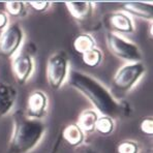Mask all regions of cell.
Instances as JSON below:
<instances>
[{"instance_id":"obj_18","label":"cell","mask_w":153,"mask_h":153,"mask_svg":"<svg viewBox=\"0 0 153 153\" xmlns=\"http://www.w3.org/2000/svg\"><path fill=\"white\" fill-rule=\"evenodd\" d=\"M6 10V15L12 17H23L26 12V3L21 1H10L4 4Z\"/></svg>"},{"instance_id":"obj_14","label":"cell","mask_w":153,"mask_h":153,"mask_svg":"<svg viewBox=\"0 0 153 153\" xmlns=\"http://www.w3.org/2000/svg\"><path fill=\"white\" fill-rule=\"evenodd\" d=\"M98 119V113L94 110H85L78 119V126L84 134H92L95 131V124Z\"/></svg>"},{"instance_id":"obj_15","label":"cell","mask_w":153,"mask_h":153,"mask_svg":"<svg viewBox=\"0 0 153 153\" xmlns=\"http://www.w3.org/2000/svg\"><path fill=\"white\" fill-rule=\"evenodd\" d=\"M73 48L78 54H85L92 49L96 48L95 39L89 33H80L73 42Z\"/></svg>"},{"instance_id":"obj_7","label":"cell","mask_w":153,"mask_h":153,"mask_svg":"<svg viewBox=\"0 0 153 153\" xmlns=\"http://www.w3.org/2000/svg\"><path fill=\"white\" fill-rule=\"evenodd\" d=\"M12 69L15 80L19 85H24L31 78L34 71V61L30 54L19 52L13 57Z\"/></svg>"},{"instance_id":"obj_10","label":"cell","mask_w":153,"mask_h":153,"mask_svg":"<svg viewBox=\"0 0 153 153\" xmlns=\"http://www.w3.org/2000/svg\"><path fill=\"white\" fill-rule=\"evenodd\" d=\"M17 96L18 92L15 87L6 83H0V118L12 111Z\"/></svg>"},{"instance_id":"obj_16","label":"cell","mask_w":153,"mask_h":153,"mask_svg":"<svg viewBox=\"0 0 153 153\" xmlns=\"http://www.w3.org/2000/svg\"><path fill=\"white\" fill-rule=\"evenodd\" d=\"M115 129L114 119L108 116H98L95 124V131L102 136H110Z\"/></svg>"},{"instance_id":"obj_12","label":"cell","mask_w":153,"mask_h":153,"mask_svg":"<svg viewBox=\"0 0 153 153\" xmlns=\"http://www.w3.org/2000/svg\"><path fill=\"white\" fill-rule=\"evenodd\" d=\"M69 13L78 21H86L92 16L94 4L92 2H66Z\"/></svg>"},{"instance_id":"obj_5","label":"cell","mask_w":153,"mask_h":153,"mask_svg":"<svg viewBox=\"0 0 153 153\" xmlns=\"http://www.w3.org/2000/svg\"><path fill=\"white\" fill-rule=\"evenodd\" d=\"M107 44L110 51L116 57L127 61V63L142 61V52L134 42H130L119 34L109 32L107 34Z\"/></svg>"},{"instance_id":"obj_8","label":"cell","mask_w":153,"mask_h":153,"mask_svg":"<svg viewBox=\"0 0 153 153\" xmlns=\"http://www.w3.org/2000/svg\"><path fill=\"white\" fill-rule=\"evenodd\" d=\"M48 111V96L42 90L31 92L27 100V116L42 120Z\"/></svg>"},{"instance_id":"obj_21","label":"cell","mask_w":153,"mask_h":153,"mask_svg":"<svg viewBox=\"0 0 153 153\" xmlns=\"http://www.w3.org/2000/svg\"><path fill=\"white\" fill-rule=\"evenodd\" d=\"M29 6H31L34 12L37 13H44L46 10H49V7L51 6V2H47V1H39V2H28Z\"/></svg>"},{"instance_id":"obj_13","label":"cell","mask_w":153,"mask_h":153,"mask_svg":"<svg viewBox=\"0 0 153 153\" xmlns=\"http://www.w3.org/2000/svg\"><path fill=\"white\" fill-rule=\"evenodd\" d=\"M61 138L71 147H78L84 142L85 134L78 126V124H68L62 131Z\"/></svg>"},{"instance_id":"obj_9","label":"cell","mask_w":153,"mask_h":153,"mask_svg":"<svg viewBox=\"0 0 153 153\" xmlns=\"http://www.w3.org/2000/svg\"><path fill=\"white\" fill-rule=\"evenodd\" d=\"M105 24L110 29V32L118 33H134V24L131 17L124 12L112 13L105 18Z\"/></svg>"},{"instance_id":"obj_4","label":"cell","mask_w":153,"mask_h":153,"mask_svg":"<svg viewBox=\"0 0 153 153\" xmlns=\"http://www.w3.org/2000/svg\"><path fill=\"white\" fill-rule=\"evenodd\" d=\"M69 62L66 53L58 51L52 54L47 63V80L53 90L60 89L68 78Z\"/></svg>"},{"instance_id":"obj_23","label":"cell","mask_w":153,"mask_h":153,"mask_svg":"<svg viewBox=\"0 0 153 153\" xmlns=\"http://www.w3.org/2000/svg\"><path fill=\"white\" fill-rule=\"evenodd\" d=\"M60 142H61V138H58L57 139V142L54 144V147L52 149V151L50 153H57L58 152V149H59V145H60Z\"/></svg>"},{"instance_id":"obj_22","label":"cell","mask_w":153,"mask_h":153,"mask_svg":"<svg viewBox=\"0 0 153 153\" xmlns=\"http://www.w3.org/2000/svg\"><path fill=\"white\" fill-rule=\"evenodd\" d=\"M8 26V16L6 13L0 12V31H3Z\"/></svg>"},{"instance_id":"obj_2","label":"cell","mask_w":153,"mask_h":153,"mask_svg":"<svg viewBox=\"0 0 153 153\" xmlns=\"http://www.w3.org/2000/svg\"><path fill=\"white\" fill-rule=\"evenodd\" d=\"M46 132L42 120L28 117L18 110L13 117V134L8 144L10 153H29L39 144Z\"/></svg>"},{"instance_id":"obj_6","label":"cell","mask_w":153,"mask_h":153,"mask_svg":"<svg viewBox=\"0 0 153 153\" xmlns=\"http://www.w3.org/2000/svg\"><path fill=\"white\" fill-rule=\"evenodd\" d=\"M25 33L19 23H13L0 35V57L10 59L20 52L24 42Z\"/></svg>"},{"instance_id":"obj_11","label":"cell","mask_w":153,"mask_h":153,"mask_svg":"<svg viewBox=\"0 0 153 153\" xmlns=\"http://www.w3.org/2000/svg\"><path fill=\"white\" fill-rule=\"evenodd\" d=\"M123 10L128 16H134L140 19L152 21L153 3L152 2H126L123 3Z\"/></svg>"},{"instance_id":"obj_19","label":"cell","mask_w":153,"mask_h":153,"mask_svg":"<svg viewBox=\"0 0 153 153\" xmlns=\"http://www.w3.org/2000/svg\"><path fill=\"white\" fill-rule=\"evenodd\" d=\"M140 146L137 142L132 140H125L118 144L117 153H139Z\"/></svg>"},{"instance_id":"obj_1","label":"cell","mask_w":153,"mask_h":153,"mask_svg":"<svg viewBox=\"0 0 153 153\" xmlns=\"http://www.w3.org/2000/svg\"><path fill=\"white\" fill-rule=\"evenodd\" d=\"M68 82L71 87L80 91L92 103L102 116H108L113 119L124 114L127 110L128 107L118 102L102 83L82 71H69Z\"/></svg>"},{"instance_id":"obj_20","label":"cell","mask_w":153,"mask_h":153,"mask_svg":"<svg viewBox=\"0 0 153 153\" xmlns=\"http://www.w3.org/2000/svg\"><path fill=\"white\" fill-rule=\"evenodd\" d=\"M140 129L146 136L151 137L153 134V120L152 117H145L140 122Z\"/></svg>"},{"instance_id":"obj_17","label":"cell","mask_w":153,"mask_h":153,"mask_svg":"<svg viewBox=\"0 0 153 153\" xmlns=\"http://www.w3.org/2000/svg\"><path fill=\"white\" fill-rule=\"evenodd\" d=\"M82 60L87 66L96 67L102 61V53L100 49L94 48L82 55Z\"/></svg>"},{"instance_id":"obj_3","label":"cell","mask_w":153,"mask_h":153,"mask_svg":"<svg viewBox=\"0 0 153 153\" xmlns=\"http://www.w3.org/2000/svg\"><path fill=\"white\" fill-rule=\"evenodd\" d=\"M146 67L142 62L126 63L118 69L113 79V88L120 94H126L144 76Z\"/></svg>"},{"instance_id":"obj_24","label":"cell","mask_w":153,"mask_h":153,"mask_svg":"<svg viewBox=\"0 0 153 153\" xmlns=\"http://www.w3.org/2000/svg\"><path fill=\"white\" fill-rule=\"evenodd\" d=\"M86 153H97V152H96V151H92V150H91V151H88V152H86Z\"/></svg>"}]
</instances>
